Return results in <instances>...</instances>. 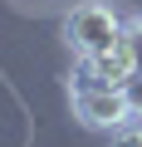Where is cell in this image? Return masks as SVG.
<instances>
[{
  "instance_id": "cell-1",
  "label": "cell",
  "mask_w": 142,
  "mask_h": 147,
  "mask_svg": "<svg viewBox=\"0 0 142 147\" xmlns=\"http://www.w3.org/2000/svg\"><path fill=\"white\" fill-rule=\"evenodd\" d=\"M122 39V20L103 5V0H83L64 15V44L74 49L79 59H93L103 49H113Z\"/></svg>"
},
{
  "instance_id": "cell-2",
  "label": "cell",
  "mask_w": 142,
  "mask_h": 147,
  "mask_svg": "<svg viewBox=\"0 0 142 147\" xmlns=\"http://www.w3.org/2000/svg\"><path fill=\"white\" fill-rule=\"evenodd\" d=\"M69 103H74V118H79L83 127H98V132H118L122 123H132V113H127V103H122V88H113V84L83 79V84H74Z\"/></svg>"
},
{
  "instance_id": "cell-3",
  "label": "cell",
  "mask_w": 142,
  "mask_h": 147,
  "mask_svg": "<svg viewBox=\"0 0 142 147\" xmlns=\"http://www.w3.org/2000/svg\"><path fill=\"white\" fill-rule=\"evenodd\" d=\"M132 74H137V59H132V49H127L122 39H118L113 49L83 59V79H93V84H113V88H122Z\"/></svg>"
},
{
  "instance_id": "cell-4",
  "label": "cell",
  "mask_w": 142,
  "mask_h": 147,
  "mask_svg": "<svg viewBox=\"0 0 142 147\" xmlns=\"http://www.w3.org/2000/svg\"><path fill=\"white\" fill-rule=\"evenodd\" d=\"M122 103H127V113H132V123H142V69H137L132 79L122 84Z\"/></svg>"
},
{
  "instance_id": "cell-5",
  "label": "cell",
  "mask_w": 142,
  "mask_h": 147,
  "mask_svg": "<svg viewBox=\"0 0 142 147\" xmlns=\"http://www.w3.org/2000/svg\"><path fill=\"white\" fill-rule=\"evenodd\" d=\"M122 44L132 49V59H137V69H142V15H127V20H122Z\"/></svg>"
},
{
  "instance_id": "cell-6",
  "label": "cell",
  "mask_w": 142,
  "mask_h": 147,
  "mask_svg": "<svg viewBox=\"0 0 142 147\" xmlns=\"http://www.w3.org/2000/svg\"><path fill=\"white\" fill-rule=\"evenodd\" d=\"M113 147H142V132H122V127H118V137H113Z\"/></svg>"
}]
</instances>
